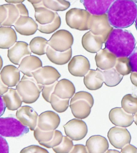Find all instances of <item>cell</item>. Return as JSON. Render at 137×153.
<instances>
[{
    "label": "cell",
    "mask_w": 137,
    "mask_h": 153,
    "mask_svg": "<svg viewBox=\"0 0 137 153\" xmlns=\"http://www.w3.org/2000/svg\"><path fill=\"white\" fill-rule=\"evenodd\" d=\"M13 26L18 33L23 36L32 35L38 30L37 23L32 18L25 16H21Z\"/></svg>",
    "instance_id": "e0dca14e"
},
{
    "label": "cell",
    "mask_w": 137,
    "mask_h": 153,
    "mask_svg": "<svg viewBox=\"0 0 137 153\" xmlns=\"http://www.w3.org/2000/svg\"><path fill=\"white\" fill-rule=\"evenodd\" d=\"M0 75L2 82L8 87L16 86L20 81V71L19 68L12 65L3 67Z\"/></svg>",
    "instance_id": "ac0fdd59"
},
{
    "label": "cell",
    "mask_w": 137,
    "mask_h": 153,
    "mask_svg": "<svg viewBox=\"0 0 137 153\" xmlns=\"http://www.w3.org/2000/svg\"><path fill=\"white\" fill-rule=\"evenodd\" d=\"M2 66H3V61H2V57L0 56V71L2 69Z\"/></svg>",
    "instance_id": "f6af8a7d"
},
{
    "label": "cell",
    "mask_w": 137,
    "mask_h": 153,
    "mask_svg": "<svg viewBox=\"0 0 137 153\" xmlns=\"http://www.w3.org/2000/svg\"><path fill=\"white\" fill-rule=\"evenodd\" d=\"M135 26L136 28V30H137V16L136 17V18L135 20Z\"/></svg>",
    "instance_id": "bcb514c9"
},
{
    "label": "cell",
    "mask_w": 137,
    "mask_h": 153,
    "mask_svg": "<svg viewBox=\"0 0 137 153\" xmlns=\"http://www.w3.org/2000/svg\"><path fill=\"white\" fill-rule=\"evenodd\" d=\"M16 117L23 125L34 131L37 126L38 115L31 106H24L18 109Z\"/></svg>",
    "instance_id": "8fae6325"
},
{
    "label": "cell",
    "mask_w": 137,
    "mask_h": 153,
    "mask_svg": "<svg viewBox=\"0 0 137 153\" xmlns=\"http://www.w3.org/2000/svg\"><path fill=\"white\" fill-rule=\"evenodd\" d=\"M91 16L86 10L71 9L66 13V23L71 28L80 31L87 30Z\"/></svg>",
    "instance_id": "8992f818"
},
{
    "label": "cell",
    "mask_w": 137,
    "mask_h": 153,
    "mask_svg": "<svg viewBox=\"0 0 137 153\" xmlns=\"http://www.w3.org/2000/svg\"><path fill=\"white\" fill-rule=\"evenodd\" d=\"M70 153H88L86 146L81 144H77L73 146Z\"/></svg>",
    "instance_id": "ab89813d"
},
{
    "label": "cell",
    "mask_w": 137,
    "mask_h": 153,
    "mask_svg": "<svg viewBox=\"0 0 137 153\" xmlns=\"http://www.w3.org/2000/svg\"><path fill=\"white\" fill-rule=\"evenodd\" d=\"M38 30L41 33L50 34L55 32L60 27L61 25V18L57 13L54 20L50 23L46 25H41L37 22Z\"/></svg>",
    "instance_id": "4dcf8cb0"
},
{
    "label": "cell",
    "mask_w": 137,
    "mask_h": 153,
    "mask_svg": "<svg viewBox=\"0 0 137 153\" xmlns=\"http://www.w3.org/2000/svg\"><path fill=\"white\" fill-rule=\"evenodd\" d=\"M129 65L132 72L137 73V46L128 57Z\"/></svg>",
    "instance_id": "8d00e7d4"
},
{
    "label": "cell",
    "mask_w": 137,
    "mask_h": 153,
    "mask_svg": "<svg viewBox=\"0 0 137 153\" xmlns=\"http://www.w3.org/2000/svg\"><path fill=\"white\" fill-rule=\"evenodd\" d=\"M8 11L3 5H0V25L3 23L7 19Z\"/></svg>",
    "instance_id": "60d3db41"
},
{
    "label": "cell",
    "mask_w": 137,
    "mask_h": 153,
    "mask_svg": "<svg viewBox=\"0 0 137 153\" xmlns=\"http://www.w3.org/2000/svg\"><path fill=\"white\" fill-rule=\"evenodd\" d=\"M130 1H134V2H135V3H137V0H130Z\"/></svg>",
    "instance_id": "7dc6e473"
},
{
    "label": "cell",
    "mask_w": 137,
    "mask_h": 153,
    "mask_svg": "<svg viewBox=\"0 0 137 153\" xmlns=\"http://www.w3.org/2000/svg\"><path fill=\"white\" fill-rule=\"evenodd\" d=\"M6 106L2 97L0 95V117L3 115L6 109Z\"/></svg>",
    "instance_id": "7bdbcfd3"
},
{
    "label": "cell",
    "mask_w": 137,
    "mask_h": 153,
    "mask_svg": "<svg viewBox=\"0 0 137 153\" xmlns=\"http://www.w3.org/2000/svg\"><path fill=\"white\" fill-rule=\"evenodd\" d=\"M2 97L6 107L10 111H16L21 107L22 100L16 89L8 88Z\"/></svg>",
    "instance_id": "484cf974"
},
{
    "label": "cell",
    "mask_w": 137,
    "mask_h": 153,
    "mask_svg": "<svg viewBox=\"0 0 137 153\" xmlns=\"http://www.w3.org/2000/svg\"><path fill=\"white\" fill-rule=\"evenodd\" d=\"M58 81L50 85H44L42 91V96L43 99L47 102L50 103V97L54 93L55 86Z\"/></svg>",
    "instance_id": "d590c367"
},
{
    "label": "cell",
    "mask_w": 137,
    "mask_h": 153,
    "mask_svg": "<svg viewBox=\"0 0 137 153\" xmlns=\"http://www.w3.org/2000/svg\"><path fill=\"white\" fill-rule=\"evenodd\" d=\"M66 136L72 140L79 141L86 136L88 132L86 123L81 119H73L63 125Z\"/></svg>",
    "instance_id": "9c48e42d"
},
{
    "label": "cell",
    "mask_w": 137,
    "mask_h": 153,
    "mask_svg": "<svg viewBox=\"0 0 137 153\" xmlns=\"http://www.w3.org/2000/svg\"><path fill=\"white\" fill-rule=\"evenodd\" d=\"M54 130L44 131L38 126L34 130V136L38 142H47L50 141L54 136Z\"/></svg>",
    "instance_id": "836d02e7"
},
{
    "label": "cell",
    "mask_w": 137,
    "mask_h": 153,
    "mask_svg": "<svg viewBox=\"0 0 137 153\" xmlns=\"http://www.w3.org/2000/svg\"><path fill=\"white\" fill-rule=\"evenodd\" d=\"M42 67L41 61L38 57L30 55L23 59L18 68L20 71L24 75L33 76L32 73Z\"/></svg>",
    "instance_id": "ffe728a7"
},
{
    "label": "cell",
    "mask_w": 137,
    "mask_h": 153,
    "mask_svg": "<svg viewBox=\"0 0 137 153\" xmlns=\"http://www.w3.org/2000/svg\"><path fill=\"white\" fill-rule=\"evenodd\" d=\"M43 85L37 83L33 76L24 75L16 85V89L21 98L23 102L32 104L39 98Z\"/></svg>",
    "instance_id": "3957f363"
},
{
    "label": "cell",
    "mask_w": 137,
    "mask_h": 153,
    "mask_svg": "<svg viewBox=\"0 0 137 153\" xmlns=\"http://www.w3.org/2000/svg\"><path fill=\"white\" fill-rule=\"evenodd\" d=\"M25 0H5L7 3L12 4H16L22 3L24 2Z\"/></svg>",
    "instance_id": "ee69618b"
},
{
    "label": "cell",
    "mask_w": 137,
    "mask_h": 153,
    "mask_svg": "<svg viewBox=\"0 0 137 153\" xmlns=\"http://www.w3.org/2000/svg\"><path fill=\"white\" fill-rule=\"evenodd\" d=\"M73 146L72 140L68 136H63L61 143L52 149L56 153H70Z\"/></svg>",
    "instance_id": "d6a6232c"
},
{
    "label": "cell",
    "mask_w": 137,
    "mask_h": 153,
    "mask_svg": "<svg viewBox=\"0 0 137 153\" xmlns=\"http://www.w3.org/2000/svg\"><path fill=\"white\" fill-rule=\"evenodd\" d=\"M46 54L53 63L58 65H63L68 63L72 58V48H71L67 51L61 52L54 50L48 45Z\"/></svg>",
    "instance_id": "cb8c5ba5"
},
{
    "label": "cell",
    "mask_w": 137,
    "mask_h": 153,
    "mask_svg": "<svg viewBox=\"0 0 137 153\" xmlns=\"http://www.w3.org/2000/svg\"><path fill=\"white\" fill-rule=\"evenodd\" d=\"M69 99H61L55 94H52L50 103L52 107L56 112L62 113L67 109L69 106Z\"/></svg>",
    "instance_id": "f546056e"
},
{
    "label": "cell",
    "mask_w": 137,
    "mask_h": 153,
    "mask_svg": "<svg viewBox=\"0 0 137 153\" xmlns=\"http://www.w3.org/2000/svg\"><path fill=\"white\" fill-rule=\"evenodd\" d=\"M15 30L9 26H0V48L9 49L17 42Z\"/></svg>",
    "instance_id": "d4e9b609"
},
{
    "label": "cell",
    "mask_w": 137,
    "mask_h": 153,
    "mask_svg": "<svg viewBox=\"0 0 137 153\" xmlns=\"http://www.w3.org/2000/svg\"><path fill=\"white\" fill-rule=\"evenodd\" d=\"M135 38L130 31L113 29L105 42V48L117 58L128 57L135 48Z\"/></svg>",
    "instance_id": "7a4b0ae2"
},
{
    "label": "cell",
    "mask_w": 137,
    "mask_h": 153,
    "mask_svg": "<svg viewBox=\"0 0 137 153\" xmlns=\"http://www.w3.org/2000/svg\"><path fill=\"white\" fill-rule=\"evenodd\" d=\"M4 5L7 8L8 15L5 21L0 26L11 27L21 16H29V12L23 3L7 4Z\"/></svg>",
    "instance_id": "9a60e30c"
},
{
    "label": "cell",
    "mask_w": 137,
    "mask_h": 153,
    "mask_svg": "<svg viewBox=\"0 0 137 153\" xmlns=\"http://www.w3.org/2000/svg\"><path fill=\"white\" fill-rule=\"evenodd\" d=\"M48 46V40L41 37H35L29 45L31 52L39 56L46 54Z\"/></svg>",
    "instance_id": "f1b7e54d"
},
{
    "label": "cell",
    "mask_w": 137,
    "mask_h": 153,
    "mask_svg": "<svg viewBox=\"0 0 137 153\" xmlns=\"http://www.w3.org/2000/svg\"><path fill=\"white\" fill-rule=\"evenodd\" d=\"M75 93V88L73 84L69 80L64 79L58 81L53 94L61 99H70Z\"/></svg>",
    "instance_id": "603a6c76"
},
{
    "label": "cell",
    "mask_w": 137,
    "mask_h": 153,
    "mask_svg": "<svg viewBox=\"0 0 137 153\" xmlns=\"http://www.w3.org/2000/svg\"><path fill=\"white\" fill-rule=\"evenodd\" d=\"M21 153H48L49 152L41 147L37 145H31L22 149L20 152Z\"/></svg>",
    "instance_id": "74e56055"
},
{
    "label": "cell",
    "mask_w": 137,
    "mask_h": 153,
    "mask_svg": "<svg viewBox=\"0 0 137 153\" xmlns=\"http://www.w3.org/2000/svg\"><path fill=\"white\" fill-rule=\"evenodd\" d=\"M29 128L13 117L1 118L0 135L7 137H19L29 132Z\"/></svg>",
    "instance_id": "5b68a950"
},
{
    "label": "cell",
    "mask_w": 137,
    "mask_h": 153,
    "mask_svg": "<svg viewBox=\"0 0 137 153\" xmlns=\"http://www.w3.org/2000/svg\"><path fill=\"white\" fill-rule=\"evenodd\" d=\"M35 18L37 23L41 25L50 23L55 19L56 12L46 8L35 7Z\"/></svg>",
    "instance_id": "83f0119b"
},
{
    "label": "cell",
    "mask_w": 137,
    "mask_h": 153,
    "mask_svg": "<svg viewBox=\"0 0 137 153\" xmlns=\"http://www.w3.org/2000/svg\"><path fill=\"white\" fill-rule=\"evenodd\" d=\"M73 43V38L68 31L61 30L56 31L48 41V45L56 51L63 52L69 50Z\"/></svg>",
    "instance_id": "52a82bcc"
},
{
    "label": "cell",
    "mask_w": 137,
    "mask_h": 153,
    "mask_svg": "<svg viewBox=\"0 0 137 153\" xmlns=\"http://www.w3.org/2000/svg\"><path fill=\"white\" fill-rule=\"evenodd\" d=\"M85 146L89 153H101L105 152L109 145L105 137L100 135H94L87 140Z\"/></svg>",
    "instance_id": "7402d4cb"
},
{
    "label": "cell",
    "mask_w": 137,
    "mask_h": 153,
    "mask_svg": "<svg viewBox=\"0 0 137 153\" xmlns=\"http://www.w3.org/2000/svg\"><path fill=\"white\" fill-rule=\"evenodd\" d=\"M111 26L117 28H125L132 26L137 16V5L130 0H115L107 13Z\"/></svg>",
    "instance_id": "6da1fadb"
},
{
    "label": "cell",
    "mask_w": 137,
    "mask_h": 153,
    "mask_svg": "<svg viewBox=\"0 0 137 153\" xmlns=\"http://www.w3.org/2000/svg\"><path fill=\"white\" fill-rule=\"evenodd\" d=\"M82 45L88 52L96 53L101 50L103 42L100 37L95 35L90 31L83 36Z\"/></svg>",
    "instance_id": "44dd1931"
},
{
    "label": "cell",
    "mask_w": 137,
    "mask_h": 153,
    "mask_svg": "<svg viewBox=\"0 0 137 153\" xmlns=\"http://www.w3.org/2000/svg\"><path fill=\"white\" fill-rule=\"evenodd\" d=\"M63 136L62 133L57 130H54V136L50 141L47 142H38L41 146L47 148H52L59 145L62 142Z\"/></svg>",
    "instance_id": "e575fe53"
},
{
    "label": "cell",
    "mask_w": 137,
    "mask_h": 153,
    "mask_svg": "<svg viewBox=\"0 0 137 153\" xmlns=\"http://www.w3.org/2000/svg\"><path fill=\"white\" fill-rule=\"evenodd\" d=\"M32 75L37 83L43 85L53 83L61 76L55 68L50 66L41 67L33 72Z\"/></svg>",
    "instance_id": "30bf717a"
},
{
    "label": "cell",
    "mask_w": 137,
    "mask_h": 153,
    "mask_svg": "<svg viewBox=\"0 0 137 153\" xmlns=\"http://www.w3.org/2000/svg\"><path fill=\"white\" fill-rule=\"evenodd\" d=\"M107 49L99 50L95 56L96 65L99 68L102 70H105L111 69L112 67V55Z\"/></svg>",
    "instance_id": "4316f807"
},
{
    "label": "cell",
    "mask_w": 137,
    "mask_h": 153,
    "mask_svg": "<svg viewBox=\"0 0 137 153\" xmlns=\"http://www.w3.org/2000/svg\"><path fill=\"white\" fill-rule=\"evenodd\" d=\"M68 70L73 76L82 77L90 70V65L85 56L79 55L74 56L68 63Z\"/></svg>",
    "instance_id": "4fadbf2b"
},
{
    "label": "cell",
    "mask_w": 137,
    "mask_h": 153,
    "mask_svg": "<svg viewBox=\"0 0 137 153\" xmlns=\"http://www.w3.org/2000/svg\"><path fill=\"white\" fill-rule=\"evenodd\" d=\"M110 25L106 14L101 15L91 14L89 21V30L93 34L100 37L103 43L105 42L111 31L109 30Z\"/></svg>",
    "instance_id": "ba28073f"
},
{
    "label": "cell",
    "mask_w": 137,
    "mask_h": 153,
    "mask_svg": "<svg viewBox=\"0 0 137 153\" xmlns=\"http://www.w3.org/2000/svg\"><path fill=\"white\" fill-rule=\"evenodd\" d=\"M60 123V118L57 114L52 111H47L38 116L37 126L44 131L55 130Z\"/></svg>",
    "instance_id": "2e32d148"
},
{
    "label": "cell",
    "mask_w": 137,
    "mask_h": 153,
    "mask_svg": "<svg viewBox=\"0 0 137 153\" xmlns=\"http://www.w3.org/2000/svg\"><path fill=\"white\" fill-rule=\"evenodd\" d=\"M115 0H80L85 10L91 15L106 14Z\"/></svg>",
    "instance_id": "5bb4252c"
},
{
    "label": "cell",
    "mask_w": 137,
    "mask_h": 153,
    "mask_svg": "<svg viewBox=\"0 0 137 153\" xmlns=\"http://www.w3.org/2000/svg\"><path fill=\"white\" fill-rule=\"evenodd\" d=\"M9 152V146L5 139L0 135V153Z\"/></svg>",
    "instance_id": "f35d334b"
},
{
    "label": "cell",
    "mask_w": 137,
    "mask_h": 153,
    "mask_svg": "<svg viewBox=\"0 0 137 153\" xmlns=\"http://www.w3.org/2000/svg\"><path fill=\"white\" fill-rule=\"evenodd\" d=\"M104 82L108 87H114L120 82L118 74L115 69H109L102 71Z\"/></svg>",
    "instance_id": "1f68e13d"
},
{
    "label": "cell",
    "mask_w": 137,
    "mask_h": 153,
    "mask_svg": "<svg viewBox=\"0 0 137 153\" xmlns=\"http://www.w3.org/2000/svg\"><path fill=\"white\" fill-rule=\"evenodd\" d=\"M8 87L5 85L1 80V75H0V95H3L5 93L8 91Z\"/></svg>",
    "instance_id": "b9f144b4"
},
{
    "label": "cell",
    "mask_w": 137,
    "mask_h": 153,
    "mask_svg": "<svg viewBox=\"0 0 137 153\" xmlns=\"http://www.w3.org/2000/svg\"><path fill=\"white\" fill-rule=\"evenodd\" d=\"M85 87L90 90H97L101 88L104 82L103 72L97 68L96 70L90 69L84 77Z\"/></svg>",
    "instance_id": "d6986e66"
},
{
    "label": "cell",
    "mask_w": 137,
    "mask_h": 153,
    "mask_svg": "<svg viewBox=\"0 0 137 153\" xmlns=\"http://www.w3.org/2000/svg\"><path fill=\"white\" fill-rule=\"evenodd\" d=\"M94 102L93 97L87 92L76 93L71 99L69 105L73 115L79 119L87 118L91 113Z\"/></svg>",
    "instance_id": "277c9868"
},
{
    "label": "cell",
    "mask_w": 137,
    "mask_h": 153,
    "mask_svg": "<svg viewBox=\"0 0 137 153\" xmlns=\"http://www.w3.org/2000/svg\"><path fill=\"white\" fill-rule=\"evenodd\" d=\"M31 53L27 43L18 41L8 49L7 56L11 63L16 65H19L23 59L31 55Z\"/></svg>",
    "instance_id": "7c38bea8"
}]
</instances>
